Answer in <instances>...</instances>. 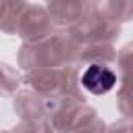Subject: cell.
<instances>
[{"instance_id":"obj_1","label":"cell","mask_w":133,"mask_h":133,"mask_svg":"<svg viewBox=\"0 0 133 133\" xmlns=\"http://www.w3.org/2000/svg\"><path fill=\"white\" fill-rule=\"evenodd\" d=\"M81 83L85 89H89L91 94H106L114 87L116 83V75L100 64H89L85 69V73L81 75Z\"/></svg>"}]
</instances>
